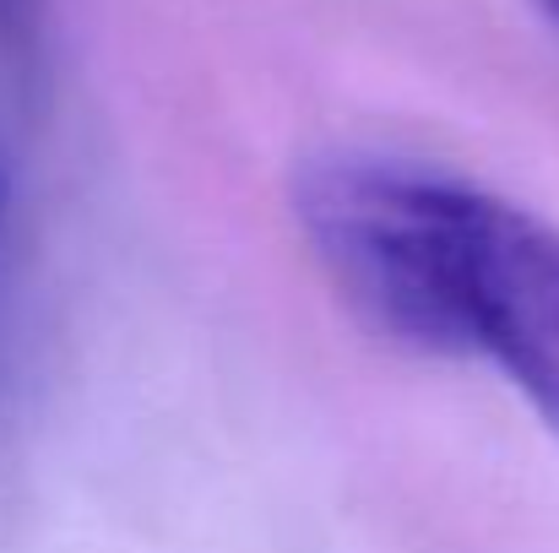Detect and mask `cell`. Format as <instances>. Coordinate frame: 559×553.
Listing matches in <instances>:
<instances>
[{
    "label": "cell",
    "instance_id": "6da1fadb",
    "mask_svg": "<svg viewBox=\"0 0 559 553\" xmlns=\"http://www.w3.org/2000/svg\"><path fill=\"white\" fill-rule=\"evenodd\" d=\"M462 190V175L370 147L316 153L294 175V223L310 261L391 348L462 359L451 304Z\"/></svg>",
    "mask_w": 559,
    "mask_h": 553
},
{
    "label": "cell",
    "instance_id": "7a4b0ae2",
    "mask_svg": "<svg viewBox=\"0 0 559 553\" xmlns=\"http://www.w3.org/2000/svg\"><path fill=\"white\" fill-rule=\"evenodd\" d=\"M451 304L462 359L500 369L559 440V228L533 206L467 180Z\"/></svg>",
    "mask_w": 559,
    "mask_h": 553
},
{
    "label": "cell",
    "instance_id": "3957f363",
    "mask_svg": "<svg viewBox=\"0 0 559 553\" xmlns=\"http://www.w3.org/2000/svg\"><path fill=\"white\" fill-rule=\"evenodd\" d=\"M44 60V0H0V65L27 82Z\"/></svg>",
    "mask_w": 559,
    "mask_h": 553
},
{
    "label": "cell",
    "instance_id": "277c9868",
    "mask_svg": "<svg viewBox=\"0 0 559 553\" xmlns=\"http://www.w3.org/2000/svg\"><path fill=\"white\" fill-rule=\"evenodd\" d=\"M533 5H538V11L549 16V27H555V33H559V0H533Z\"/></svg>",
    "mask_w": 559,
    "mask_h": 553
}]
</instances>
